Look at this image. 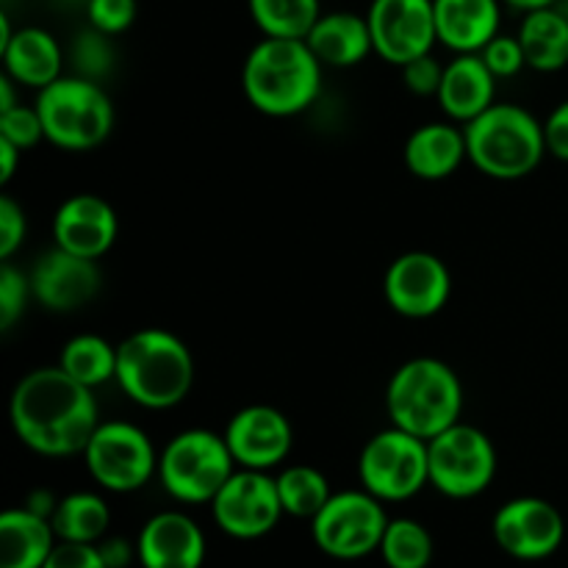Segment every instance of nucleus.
Wrapping results in <instances>:
<instances>
[{"label":"nucleus","instance_id":"41","mask_svg":"<svg viewBox=\"0 0 568 568\" xmlns=\"http://www.w3.org/2000/svg\"><path fill=\"white\" fill-rule=\"evenodd\" d=\"M98 547L109 568H125L133 560V555H136V547H131L125 538H103Z\"/></svg>","mask_w":568,"mask_h":568},{"label":"nucleus","instance_id":"29","mask_svg":"<svg viewBox=\"0 0 568 568\" xmlns=\"http://www.w3.org/2000/svg\"><path fill=\"white\" fill-rule=\"evenodd\" d=\"M250 17L264 37L305 39L322 17L320 0H247Z\"/></svg>","mask_w":568,"mask_h":568},{"label":"nucleus","instance_id":"6","mask_svg":"<svg viewBox=\"0 0 568 568\" xmlns=\"http://www.w3.org/2000/svg\"><path fill=\"white\" fill-rule=\"evenodd\" d=\"M44 139L67 153L100 148L114 131V103L103 83L83 75H61L37 92Z\"/></svg>","mask_w":568,"mask_h":568},{"label":"nucleus","instance_id":"13","mask_svg":"<svg viewBox=\"0 0 568 568\" xmlns=\"http://www.w3.org/2000/svg\"><path fill=\"white\" fill-rule=\"evenodd\" d=\"M366 22L375 53L394 67L433 53L438 42L433 0H372Z\"/></svg>","mask_w":568,"mask_h":568},{"label":"nucleus","instance_id":"44","mask_svg":"<svg viewBox=\"0 0 568 568\" xmlns=\"http://www.w3.org/2000/svg\"><path fill=\"white\" fill-rule=\"evenodd\" d=\"M505 6H514L516 11H521V14H527V11L532 9H544V6H555L558 0H503Z\"/></svg>","mask_w":568,"mask_h":568},{"label":"nucleus","instance_id":"37","mask_svg":"<svg viewBox=\"0 0 568 568\" xmlns=\"http://www.w3.org/2000/svg\"><path fill=\"white\" fill-rule=\"evenodd\" d=\"M403 70V81L408 87V92L419 94V98H436L438 87H442L444 78V64L433 53L419 55V59L408 61Z\"/></svg>","mask_w":568,"mask_h":568},{"label":"nucleus","instance_id":"19","mask_svg":"<svg viewBox=\"0 0 568 568\" xmlns=\"http://www.w3.org/2000/svg\"><path fill=\"white\" fill-rule=\"evenodd\" d=\"M136 560L142 568H203L205 532L181 510L155 514L139 530Z\"/></svg>","mask_w":568,"mask_h":568},{"label":"nucleus","instance_id":"17","mask_svg":"<svg viewBox=\"0 0 568 568\" xmlns=\"http://www.w3.org/2000/svg\"><path fill=\"white\" fill-rule=\"evenodd\" d=\"M31 292L39 305L55 314H70L98 297L103 286L98 261L81 258L55 247L44 253L31 270Z\"/></svg>","mask_w":568,"mask_h":568},{"label":"nucleus","instance_id":"7","mask_svg":"<svg viewBox=\"0 0 568 568\" xmlns=\"http://www.w3.org/2000/svg\"><path fill=\"white\" fill-rule=\"evenodd\" d=\"M236 469L225 436L203 427L178 433L159 453L161 486L183 505H211Z\"/></svg>","mask_w":568,"mask_h":568},{"label":"nucleus","instance_id":"40","mask_svg":"<svg viewBox=\"0 0 568 568\" xmlns=\"http://www.w3.org/2000/svg\"><path fill=\"white\" fill-rule=\"evenodd\" d=\"M544 139H547L549 155L568 161V100L549 111V116L544 120Z\"/></svg>","mask_w":568,"mask_h":568},{"label":"nucleus","instance_id":"4","mask_svg":"<svg viewBox=\"0 0 568 568\" xmlns=\"http://www.w3.org/2000/svg\"><path fill=\"white\" fill-rule=\"evenodd\" d=\"M464 383L442 358H410L392 375L386 388L388 422L416 438H436L464 416Z\"/></svg>","mask_w":568,"mask_h":568},{"label":"nucleus","instance_id":"45","mask_svg":"<svg viewBox=\"0 0 568 568\" xmlns=\"http://www.w3.org/2000/svg\"><path fill=\"white\" fill-rule=\"evenodd\" d=\"M555 9H558L560 14H564L568 20V0H558V3H555Z\"/></svg>","mask_w":568,"mask_h":568},{"label":"nucleus","instance_id":"8","mask_svg":"<svg viewBox=\"0 0 568 568\" xmlns=\"http://www.w3.org/2000/svg\"><path fill=\"white\" fill-rule=\"evenodd\" d=\"M497 449L480 427L458 422L427 442L430 486L449 499H475L497 477Z\"/></svg>","mask_w":568,"mask_h":568},{"label":"nucleus","instance_id":"22","mask_svg":"<svg viewBox=\"0 0 568 568\" xmlns=\"http://www.w3.org/2000/svg\"><path fill=\"white\" fill-rule=\"evenodd\" d=\"M3 72L28 89H44L64 75V50L59 39L37 26L17 28L14 37L0 48Z\"/></svg>","mask_w":568,"mask_h":568},{"label":"nucleus","instance_id":"10","mask_svg":"<svg viewBox=\"0 0 568 568\" xmlns=\"http://www.w3.org/2000/svg\"><path fill=\"white\" fill-rule=\"evenodd\" d=\"M89 477L111 494H131L159 475V455L133 422H100L83 449Z\"/></svg>","mask_w":568,"mask_h":568},{"label":"nucleus","instance_id":"14","mask_svg":"<svg viewBox=\"0 0 568 568\" xmlns=\"http://www.w3.org/2000/svg\"><path fill=\"white\" fill-rule=\"evenodd\" d=\"M383 294L394 314L405 320H430L449 303L453 275L438 255L410 250L392 261L383 277Z\"/></svg>","mask_w":568,"mask_h":568},{"label":"nucleus","instance_id":"12","mask_svg":"<svg viewBox=\"0 0 568 568\" xmlns=\"http://www.w3.org/2000/svg\"><path fill=\"white\" fill-rule=\"evenodd\" d=\"M211 516L225 536L255 541L275 530L286 510L277 494V480L270 477V471L236 469L211 499Z\"/></svg>","mask_w":568,"mask_h":568},{"label":"nucleus","instance_id":"2","mask_svg":"<svg viewBox=\"0 0 568 568\" xmlns=\"http://www.w3.org/2000/svg\"><path fill=\"white\" fill-rule=\"evenodd\" d=\"M114 383L139 408L170 410L192 392L194 358L175 333L142 327L116 344Z\"/></svg>","mask_w":568,"mask_h":568},{"label":"nucleus","instance_id":"39","mask_svg":"<svg viewBox=\"0 0 568 568\" xmlns=\"http://www.w3.org/2000/svg\"><path fill=\"white\" fill-rule=\"evenodd\" d=\"M42 568H109L98 544L59 541Z\"/></svg>","mask_w":568,"mask_h":568},{"label":"nucleus","instance_id":"27","mask_svg":"<svg viewBox=\"0 0 568 568\" xmlns=\"http://www.w3.org/2000/svg\"><path fill=\"white\" fill-rule=\"evenodd\" d=\"M50 521L59 541L100 544L111 527V508L100 494L72 491L55 503Z\"/></svg>","mask_w":568,"mask_h":568},{"label":"nucleus","instance_id":"21","mask_svg":"<svg viewBox=\"0 0 568 568\" xmlns=\"http://www.w3.org/2000/svg\"><path fill=\"white\" fill-rule=\"evenodd\" d=\"M438 42L453 53H480L503 26V0H433Z\"/></svg>","mask_w":568,"mask_h":568},{"label":"nucleus","instance_id":"31","mask_svg":"<svg viewBox=\"0 0 568 568\" xmlns=\"http://www.w3.org/2000/svg\"><path fill=\"white\" fill-rule=\"evenodd\" d=\"M377 552L388 568H427L433 560V538L422 521L388 519Z\"/></svg>","mask_w":568,"mask_h":568},{"label":"nucleus","instance_id":"18","mask_svg":"<svg viewBox=\"0 0 568 568\" xmlns=\"http://www.w3.org/2000/svg\"><path fill=\"white\" fill-rule=\"evenodd\" d=\"M120 220L100 194H72L53 214V244L81 258L100 261L116 242Z\"/></svg>","mask_w":568,"mask_h":568},{"label":"nucleus","instance_id":"30","mask_svg":"<svg viewBox=\"0 0 568 568\" xmlns=\"http://www.w3.org/2000/svg\"><path fill=\"white\" fill-rule=\"evenodd\" d=\"M275 480L283 510H286L288 516H294V519L311 521L322 508H325L327 499L333 497L327 477L322 475L320 469H314V466H288V469H283Z\"/></svg>","mask_w":568,"mask_h":568},{"label":"nucleus","instance_id":"34","mask_svg":"<svg viewBox=\"0 0 568 568\" xmlns=\"http://www.w3.org/2000/svg\"><path fill=\"white\" fill-rule=\"evenodd\" d=\"M0 139L14 144L17 150L37 148L44 139L42 116H39L37 105H14L9 111H0Z\"/></svg>","mask_w":568,"mask_h":568},{"label":"nucleus","instance_id":"3","mask_svg":"<svg viewBox=\"0 0 568 568\" xmlns=\"http://www.w3.org/2000/svg\"><path fill=\"white\" fill-rule=\"evenodd\" d=\"M322 72L305 39L264 37L244 59V98L266 116H297L320 100Z\"/></svg>","mask_w":568,"mask_h":568},{"label":"nucleus","instance_id":"26","mask_svg":"<svg viewBox=\"0 0 568 568\" xmlns=\"http://www.w3.org/2000/svg\"><path fill=\"white\" fill-rule=\"evenodd\" d=\"M516 37L530 70L558 72L568 67V20L555 6L527 11Z\"/></svg>","mask_w":568,"mask_h":568},{"label":"nucleus","instance_id":"46","mask_svg":"<svg viewBox=\"0 0 568 568\" xmlns=\"http://www.w3.org/2000/svg\"><path fill=\"white\" fill-rule=\"evenodd\" d=\"M78 3H83V9H87V3H89V0H78Z\"/></svg>","mask_w":568,"mask_h":568},{"label":"nucleus","instance_id":"25","mask_svg":"<svg viewBox=\"0 0 568 568\" xmlns=\"http://www.w3.org/2000/svg\"><path fill=\"white\" fill-rule=\"evenodd\" d=\"M59 544L53 521L31 508L0 514V568H42Z\"/></svg>","mask_w":568,"mask_h":568},{"label":"nucleus","instance_id":"20","mask_svg":"<svg viewBox=\"0 0 568 568\" xmlns=\"http://www.w3.org/2000/svg\"><path fill=\"white\" fill-rule=\"evenodd\" d=\"M436 100L449 122L469 125L497 103V75L488 70L480 53H455V59L444 64Z\"/></svg>","mask_w":568,"mask_h":568},{"label":"nucleus","instance_id":"35","mask_svg":"<svg viewBox=\"0 0 568 568\" xmlns=\"http://www.w3.org/2000/svg\"><path fill=\"white\" fill-rule=\"evenodd\" d=\"M136 11V0H89L87 20L98 31L109 33V37H120L133 26Z\"/></svg>","mask_w":568,"mask_h":568},{"label":"nucleus","instance_id":"33","mask_svg":"<svg viewBox=\"0 0 568 568\" xmlns=\"http://www.w3.org/2000/svg\"><path fill=\"white\" fill-rule=\"evenodd\" d=\"M31 297V277L11 266V261H3L0 266V331H11L17 325Z\"/></svg>","mask_w":568,"mask_h":568},{"label":"nucleus","instance_id":"38","mask_svg":"<svg viewBox=\"0 0 568 568\" xmlns=\"http://www.w3.org/2000/svg\"><path fill=\"white\" fill-rule=\"evenodd\" d=\"M28 233L26 211L11 197H0V261L14 258Z\"/></svg>","mask_w":568,"mask_h":568},{"label":"nucleus","instance_id":"24","mask_svg":"<svg viewBox=\"0 0 568 568\" xmlns=\"http://www.w3.org/2000/svg\"><path fill=\"white\" fill-rule=\"evenodd\" d=\"M305 42L322 67L333 70H349L375 53L366 14H353V11H327V14L322 11Z\"/></svg>","mask_w":568,"mask_h":568},{"label":"nucleus","instance_id":"43","mask_svg":"<svg viewBox=\"0 0 568 568\" xmlns=\"http://www.w3.org/2000/svg\"><path fill=\"white\" fill-rule=\"evenodd\" d=\"M14 87L17 83L3 72V78H0V111H9L14 109V105H20L14 98Z\"/></svg>","mask_w":568,"mask_h":568},{"label":"nucleus","instance_id":"15","mask_svg":"<svg viewBox=\"0 0 568 568\" xmlns=\"http://www.w3.org/2000/svg\"><path fill=\"white\" fill-rule=\"evenodd\" d=\"M494 541L516 560H544L560 549L566 521L552 503L541 497H516L494 514Z\"/></svg>","mask_w":568,"mask_h":568},{"label":"nucleus","instance_id":"9","mask_svg":"<svg viewBox=\"0 0 568 568\" xmlns=\"http://www.w3.org/2000/svg\"><path fill=\"white\" fill-rule=\"evenodd\" d=\"M358 477L361 488L381 503H408L430 486L427 442L394 425L375 433L361 449Z\"/></svg>","mask_w":568,"mask_h":568},{"label":"nucleus","instance_id":"32","mask_svg":"<svg viewBox=\"0 0 568 568\" xmlns=\"http://www.w3.org/2000/svg\"><path fill=\"white\" fill-rule=\"evenodd\" d=\"M111 39L114 37L92 26L78 33L75 42H72V64H75L78 75L103 83V78L114 70V44H111Z\"/></svg>","mask_w":568,"mask_h":568},{"label":"nucleus","instance_id":"23","mask_svg":"<svg viewBox=\"0 0 568 568\" xmlns=\"http://www.w3.org/2000/svg\"><path fill=\"white\" fill-rule=\"evenodd\" d=\"M405 166L419 181H444L455 175L466 153V131L458 122H425L405 142Z\"/></svg>","mask_w":568,"mask_h":568},{"label":"nucleus","instance_id":"1","mask_svg":"<svg viewBox=\"0 0 568 568\" xmlns=\"http://www.w3.org/2000/svg\"><path fill=\"white\" fill-rule=\"evenodd\" d=\"M9 422L31 453L44 458L83 455L100 425L94 388L72 381L59 364L33 369L11 392Z\"/></svg>","mask_w":568,"mask_h":568},{"label":"nucleus","instance_id":"5","mask_svg":"<svg viewBox=\"0 0 568 568\" xmlns=\"http://www.w3.org/2000/svg\"><path fill=\"white\" fill-rule=\"evenodd\" d=\"M464 131L471 166L494 181H521L547 155L544 122L525 105L494 103Z\"/></svg>","mask_w":568,"mask_h":568},{"label":"nucleus","instance_id":"42","mask_svg":"<svg viewBox=\"0 0 568 568\" xmlns=\"http://www.w3.org/2000/svg\"><path fill=\"white\" fill-rule=\"evenodd\" d=\"M22 155V150H17L14 144L0 139V183H9L17 172V159Z\"/></svg>","mask_w":568,"mask_h":568},{"label":"nucleus","instance_id":"36","mask_svg":"<svg viewBox=\"0 0 568 568\" xmlns=\"http://www.w3.org/2000/svg\"><path fill=\"white\" fill-rule=\"evenodd\" d=\"M480 55L488 64V70L497 75V81L519 75V72L527 67L525 50H521V42L516 33L514 37H510V33H497V37L480 50Z\"/></svg>","mask_w":568,"mask_h":568},{"label":"nucleus","instance_id":"16","mask_svg":"<svg viewBox=\"0 0 568 568\" xmlns=\"http://www.w3.org/2000/svg\"><path fill=\"white\" fill-rule=\"evenodd\" d=\"M222 436L239 469L270 471L281 466L294 447L292 422L272 405H247L236 410Z\"/></svg>","mask_w":568,"mask_h":568},{"label":"nucleus","instance_id":"11","mask_svg":"<svg viewBox=\"0 0 568 568\" xmlns=\"http://www.w3.org/2000/svg\"><path fill=\"white\" fill-rule=\"evenodd\" d=\"M388 516L366 488L333 491L325 508L311 519V536L325 555L336 560H361L381 549Z\"/></svg>","mask_w":568,"mask_h":568},{"label":"nucleus","instance_id":"28","mask_svg":"<svg viewBox=\"0 0 568 568\" xmlns=\"http://www.w3.org/2000/svg\"><path fill=\"white\" fill-rule=\"evenodd\" d=\"M59 366L81 386L98 388L116 377V344L105 342L103 336H94V333L72 336L61 347Z\"/></svg>","mask_w":568,"mask_h":568}]
</instances>
